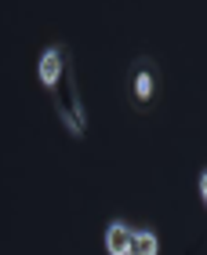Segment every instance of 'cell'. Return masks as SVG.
<instances>
[{"mask_svg": "<svg viewBox=\"0 0 207 255\" xmlns=\"http://www.w3.org/2000/svg\"><path fill=\"white\" fill-rule=\"evenodd\" d=\"M55 91V113H59V121L66 124L69 135H84L87 131V110H84V99H80V84H76V73H73V62L62 69L59 84L51 88Z\"/></svg>", "mask_w": 207, "mask_h": 255, "instance_id": "1", "label": "cell"}, {"mask_svg": "<svg viewBox=\"0 0 207 255\" xmlns=\"http://www.w3.org/2000/svg\"><path fill=\"white\" fill-rule=\"evenodd\" d=\"M66 66H69V48H66V44H55V48H48V51L40 55V66H37L40 84H44V88H55Z\"/></svg>", "mask_w": 207, "mask_h": 255, "instance_id": "2", "label": "cell"}, {"mask_svg": "<svg viewBox=\"0 0 207 255\" xmlns=\"http://www.w3.org/2000/svg\"><path fill=\"white\" fill-rule=\"evenodd\" d=\"M156 95V66H153V59H138L135 62V99L145 102Z\"/></svg>", "mask_w": 207, "mask_h": 255, "instance_id": "3", "label": "cell"}, {"mask_svg": "<svg viewBox=\"0 0 207 255\" xmlns=\"http://www.w3.org/2000/svg\"><path fill=\"white\" fill-rule=\"evenodd\" d=\"M131 234H135V230H131L128 223H120V219H117V223H109V226H106V252H109V255H128Z\"/></svg>", "mask_w": 207, "mask_h": 255, "instance_id": "4", "label": "cell"}, {"mask_svg": "<svg viewBox=\"0 0 207 255\" xmlns=\"http://www.w3.org/2000/svg\"><path fill=\"white\" fill-rule=\"evenodd\" d=\"M160 241L153 230H135L131 234V245H128V255H156Z\"/></svg>", "mask_w": 207, "mask_h": 255, "instance_id": "5", "label": "cell"}, {"mask_svg": "<svg viewBox=\"0 0 207 255\" xmlns=\"http://www.w3.org/2000/svg\"><path fill=\"white\" fill-rule=\"evenodd\" d=\"M197 186H200V197L207 201V171H200V179H197Z\"/></svg>", "mask_w": 207, "mask_h": 255, "instance_id": "6", "label": "cell"}]
</instances>
